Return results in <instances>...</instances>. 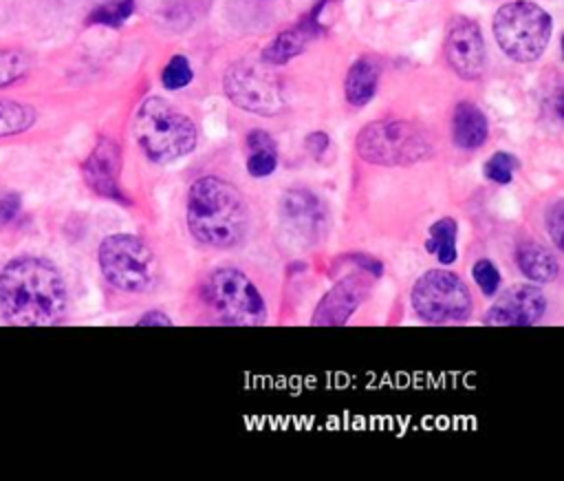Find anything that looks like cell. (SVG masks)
<instances>
[{"instance_id":"cell-1","label":"cell","mask_w":564,"mask_h":481,"mask_svg":"<svg viewBox=\"0 0 564 481\" xmlns=\"http://www.w3.org/2000/svg\"><path fill=\"white\" fill-rule=\"evenodd\" d=\"M68 293L62 274L42 258L11 260L0 274V311L22 327H48L62 322Z\"/></svg>"},{"instance_id":"cell-10","label":"cell","mask_w":564,"mask_h":481,"mask_svg":"<svg viewBox=\"0 0 564 481\" xmlns=\"http://www.w3.org/2000/svg\"><path fill=\"white\" fill-rule=\"evenodd\" d=\"M549 300L535 285L522 282L505 289L485 313V324L531 327L544 318Z\"/></svg>"},{"instance_id":"cell-30","label":"cell","mask_w":564,"mask_h":481,"mask_svg":"<svg viewBox=\"0 0 564 481\" xmlns=\"http://www.w3.org/2000/svg\"><path fill=\"white\" fill-rule=\"evenodd\" d=\"M306 150L315 157V159H319L326 150H328V146H330V139H328V135L326 132H322V130H317V132H311L308 137H306Z\"/></svg>"},{"instance_id":"cell-3","label":"cell","mask_w":564,"mask_h":481,"mask_svg":"<svg viewBox=\"0 0 564 481\" xmlns=\"http://www.w3.org/2000/svg\"><path fill=\"white\" fill-rule=\"evenodd\" d=\"M134 139L152 163H172L196 148L194 121L163 97H148L134 115Z\"/></svg>"},{"instance_id":"cell-16","label":"cell","mask_w":564,"mask_h":481,"mask_svg":"<svg viewBox=\"0 0 564 481\" xmlns=\"http://www.w3.org/2000/svg\"><path fill=\"white\" fill-rule=\"evenodd\" d=\"M516 263L522 276L533 282H553L560 274L557 256L535 240H527L516 247Z\"/></svg>"},{"instance_id":"cell-13","label":"cell","mask_w":564,"mask_h":481,"mask_svg":"<svg viewBox=\"0 0 564 481\" xmlns=\"http://www.w3.org/2000/svg\"><path fill=\"white\" fill-rule=\"evenodd\" d=\"M119 172H121L119 146L108 137H99L95 148L90 150V154L86 157V161L82 165L86 185L99 196H106V199L128 205L130 201L119 185Z\"/></svg>"},{"instance_id":"cell-20","label":"cell","mask_w":564,"mask_h":481,"mask_svg":"<svg viewBox=\"0 0 564 481\" xmlns=\"http://www.w3.org/2000/svg\"><path fill=\"white\" fill-rule=\"evenodd\" d=\"M456 238H458V223L452 216H443L430 225L425 249L434 254L441 265H452L458 258Z\"/></svg>"},{"instance_id":"cell-12","label":"cell","mask_w":564,"mask_h":481,"mask_svg":"<svg viewBox=\"0 0 564 481\" xmlns=\"http://www.w3.org/2000/svg\"><path fill=\"white\" fill-rule=\"evenodd\" d=\"M370 280H372V276L366 274V271L344 276L339 282H335L324 293V298L319 300V304L313 311L311 322L319 324V327H341V324H346L350 320V316L364 302V298L370 289Z\"/></svg>"},{"instance_id":"cell-19","label":"cell","mask_w":564,"mask_h":481,"mask_svg":"<svg viewBox=\"0 0 564 481\" xmlns=\"http://www.w3.org/2000/svg\"><path fill=\"white\" fill-rule=\"evenodd\" d=\"M247 148H249V157H247V172L253 179H264L269 174L275 172L278 168V146L273 141V137L267 130H249L247 132Z\"/></svg>"},{"instance_id":"cell-15","label":"cell","mask_w":564,"mask_h":481,"mask_svg":"<svg viewBox=\"0 0 564 481\" xmlns=\"http://www.w3.org/2000/svg\"><path fill=\"white\" fill-rule=\"evenodd\" d=\"M454 143L463 150L480 148L489 137V124L485 113L471 101H458L452 117Z\"/></svg>"},{"instance_id":"cell-18","label":"cell","mask_w":564,"mask_h":481,"mask_svg":"<svg viewBox=\"0 0 564 481\" xmlns=\"http://www.w3.org/2000/svg\"><path fill=\"white\" fill-rule=\"evenodd\" d=\"M377 84H379V66L372 57H359L357 62H352L344 82V93L348 104L352 106L368 104L377 93Z\"/></svg>"},{"instance_id":"cell-6","label":"cell","mask_w":564,"mask_h":481,"mask_svg":"<svg viewBox=\"0 0 564 481\" xmlns=\"http://www.w3.org/2000/svg\"><path fill=\"white\" fill-rule=\"evenodd\" d=\"M355 146L357 154L375 165H412L432 154L427 132L405 119H381L364 126Z\"/></svg>"},{"instance_id":"cell-21","label":"cell","mask_w":564,"mask_h":481,"mask_svg":"<svg viewBox=\"0 0 564 481\" xmlns=\"http://www.w3.org/2000/svg\"><path fill=\"white\" fill-rule=\"evenodd\" d=\"M35 121V110L13 99H0V137L18 135Z\"/></svg>"},{"instance_id":"cell-7","label":"cell","mask_w":564,"mask_h":481,"mask_svg":"<svg viewBox=\"0 0 564 481\" xmlns=\"http://www.w3.org/2000/svg\"><path fill=\"white\" fill-rule=\"evenodd\" d=\"M99 269L119 291L141 293L156 282V256L134 234H112L99 245Z\"/></svg>"},{"instance_id":"cell-25","label":"cell","mask_w":564,"mask_h":481,"mask_svg":"<svg viewBox=\"0 0 564 481\" xmlns=\"http://www.w3.org/2000/svg\"><path fill=\"white\" fill-rule=\"evenodd\" d=\"M471 276H474L476 285L480 287V291H482L487 298H494V296L498 293V287H500V271H498V267L494 265V260H489V258L476 260V265L471 267Z\"/></svg>"},{"instance_id":"cell-23","label":"cell","mask_w":564,"mask_h":481,"mask_svg":"<svg viewBox=\"0 0 564 481\" xmlns=\"http://www.w3.org/2000/svg\"><path fill=\"white\" fill-rule=\"evenodd\" d=\"M29 71V57L18 49H0V86H9L24 77Z\"/></svg>"},{"instance_id":"cell-24","label":"cell","mask_w":564,"mask_h":481,"mask_svg":"<svg viewBox=\"0 0 564 481\" xmlns=\"http://www.w3.org/2000/svg\"><path fill=\"white\" fill-rule=\"evenodd\" d=\"M192 77H194V73H192L189 60H187L185 55H174V57L165 64L163 73H161V82H163V86H165L167 90H181V88H185V86L192 82Z\"/></svg>"},{"instance_id":"cell-11","label":"cell","mask_w":564,"mask_h":481,"mask_svg":"<svg viewBox=\"0 0 564 481\" xmlns=\"http://www.w3.org/2000/svg\"><path fill=\"white\" fill-rule=\"evenodd\" d=\"M445 57L463 79H478L485 71V40L476 20L456 15L445 35Z\"/></svg>"},{"instance_id":"cell-26","label":"cell","mask_w":564,"mask_h":481,"mask_svg":"<svg viewBox=\"0 0 564 481\" xmlns=\"http://www.w3.org/2000/svg\"><path fill=\"white\" fill-rule=\"evenodd\" d=\"M132 9H134L132 0H115V2H108V4H104L99 9H95L93 15H90V22H99V24H108V26H119L121 22L128 20Z\"/></svg>"},{"instance_id":"cell-9","label":"cell","mask_w":564,"mask_h":481,"mask_svg":"<svg viewBox=\"0 0 564 481\" xmlns=\"http://www.w3.org/2000/svg\"><path fill=\"white\" fill-rule=\"evenodd\" d=\"M223 86L231 104L242 110L258 115H278L284 108L282 82L267 64L240 60L227 68Z\"/></svg>"},{"instance_id":"cell-14","label":"cell","mask_w":564,"mask_h":481,"mask_svg":"<svg viewBox=\"0 0 564 481\" xmlns=\"http://www.w3.org/2000/svg\"><path fill=\"white\" fill-rule=\"evenodd\" d=\"M280 210L284 221L300 234L315 238L317 232L324 227L326 207L317 194L308 188H291L280 199Z\"/></svg>"},{"instance_id":"cell-31","label":"cell","mask_w":564,"mask_h":481,"mask_svg":"<svg viewBox=\"0 0 564 481\" xmlns=\"http://www.w3.org/2000/svg\"><path fill=\"white\" fill-rule=\"evenodd\" d=\"M137 324H139V327H172V320H170L163 311L154 309V311L143 313V316L137 320Z\"/></svg>"},{"instance_id":"cell-8","label":"cell","mask_w":564,"mask_h":481,"mask_svg":"<svg viewBox=\"0 0 564 481\" xmlns=\"http://www.w3.org/2000/svg\"><path fill=\"white\" fill-rule=\"evenodd\" d=\"M414 313L430 324L465 322L471 313L469 287L449 269H427L412 287Z\"/></svg>"},{"instance_id":"cell-28","label":"cell","mask_w":564,"mask_h":481,"mask_svg":"<svg viewBox=\"0 0 564 481\" xmlns=\"http://www.w3.org/2000/svg\"><path fill=\"white\" fill-rule=\"evenodd\" d=\"M20 212V196L11 190L0 188V227L9 225Z\"/></svg>"},{"instance_id":"cell-29","label":"cell","mask_w":564,"mask_h":481,"mask_svg":"<svg viewBox=\"0 0 564 481\" xmlns=\"http://www.w3.org/2000/svg\"><path fill=\"white\" fill-rule=\"evenodd\" d=\"M341 258H344V260H350V265L359 267L361 271L370 274L372 278H381V274H383V265H381L377 258L368 256V254H346V256H341Z\"/></svg>"},{"instance_id":"cell-22","label":"cell","mask_w":564,"mask_h":481,"mask_svg":"<svg viewBox=\"0 0 564 481\" xmlns=\"http://www.w3.org/2000/svg\"><path fill=\"white\" fill-rule=\"evenodd\" d=\"M516 170H518V159H516L511 152H505V150L494 152V154L485 161V165H482V174H485L489 181L498 183V185L511 183Z\"/></svg>"},{"instance_id":"cell-5","label":"cell","mask_w":564,"mask_h":481,"mask_svg":"<svg viewBox=\"0 0 564 481\" xmlns=\"http://www.w3.org/2000/svg\"><path fill=\"white\" fill-rule=\"evenodd\" d=\"M494 35L507 57L516 62H535L549 46L553 20L529 0L502 4L494 15Z\"/></svg>"},{"instance_id":"cell-27","label":"cell","mask_w":564,"mask_h":481,"mask_svg":"<svg viewBox=\"0 0 564 481\" xmlns=\"http://www.w3.org/2000/svg\"><path fill=\"white\" fill-rule=\"evenodd\" d=\"M562 214H564V201L557 199V201L549 207V212H546V216H544L546 229H549L551 240H553V245H555L557 249L564 247V238H562V234H564V216H562Z\"/></svg>"},{"instance_id":"cell-4","label":"cell","mask_w":564,"mask_h":481,"mask_svg":"<svg viewBox=\"0 0 564 481\" xmlns=\"http://www.w3.org/2000/svg\"><path fill=\"white\" fill-rule=\"evenodd\" d=\"M205 307L223 324L253 327L267 320V304L258 287L236 267L214 269L200 285Z\"/></svg>"},{"instance_id":"cell-2","label":"cell","mask_w":564,"mask_h":481,"mask_svg":"<svg viewBox=\"0 0 564 481\" xmlns=\"http://www.w3.org/2000/svg\"><path fill=\"white\" fill-rule=\"evenodd\" d=\"M187 227L200 245H240L249 229V212L238 188L214 174L196 179L187 190Z\"/></svg>"},{"instance_id":"cell-17","label":"cell","mask_w":564,"mask_h":481,"mask_svg":"<svg viewBox=\"0 0 564 481\" xmlns=\"http://www.w3.org/2000/svg\"><path fill=\"white\" fill-rule=\"evenodd\" d=\"M315 18H317V11L304 20L302 24L293 26V29H286L282 33H278L271 44L264 49L262 53V60L267 64H286L291 57L300 55L304 51V46L308 44V40L317 33V24H315Z\"/></svg>"}]
</instances>
